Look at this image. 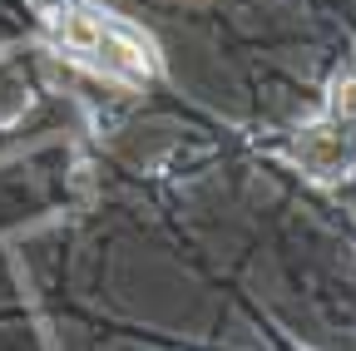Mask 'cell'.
<instances>
[{"label": "cell", "instance_id": "7a4b0ae2", "mask_svg": "<svg viewBox=\"0 0 356 351\" xmlns=\"http://www.w3.org/2000/svg\"><path fill=\"white\" fill-rule=\"evenodd\" d=\"M292 154H297V163H302L307 179L337 183V179H346L351 163H356V134L341 129V124H332V119H322V124H312V129L297 134Z\"/></svg>", "mask_w": 356, "mask_h": 351}, {"label": "cell", "instance_id": "6da1fadb", "mask_svg": "<svg viewBox=\"0 0 356 351\" xmlns=\"http://www.w3.org/2000/svg\"><path fill=\"white\" fill-rule=\"evenodd\" d=\"M50 35L55 45L89 65L95 74H109V79H124V84H139V79H154L159 70V50L144 30H134L129 20L109 15V10H89V6H70L50 20Z\"/></svg>", "mask_w": 356, "mask_h": 351}, {"label": "cell", "instance_id": "3957f363", "mask_svg": "<svg viewBox=\"0 0 356 351\" xmlns=\"http://www.w3.org/2000/svg\"><path fill=\"white\" fill-rule=\"evenodd\" d=\"M327 119L341 129H356V70L332 79V99H327Z\"/></svg>", "mask_w": 356, "mask_h": 351}]
</instances>
